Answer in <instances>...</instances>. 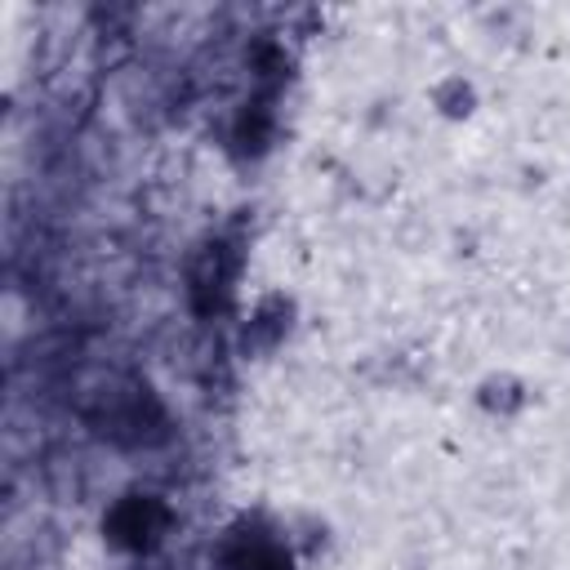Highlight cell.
I'll list each match as a JSON object with an SVG mask.
<instances>
[{
    "instance_id": "6",
    "label": "cell",
    "mask_w": 570,
    "mask_h": 570,
    "mask_svg": "<svg viewBox=\"0 0 570 570\" xmlns=\"http://www.w3.org/2000/svg\"><path fill=\"white\" fill-rule=\"evenodd\" d=\"M272 138V111L267 102H245L240 116H236V142L240 151H263Z\"/></svg>"
},
{
    "instance_id": "2",
    "label": "cell",
    "mask_w": 570,
    "mask_h": 570,
    "mask_svg": "<svg viewBox=\"0 0 570 570\" xmlns=\"http://www.w3.org/2000/svg\"><path fill=\"white\" fill-rule=\"evenodd\" d=\"M227 570H289V539L263 530H236L223 548Z\"/></svg>"
},
{
    "instance_id": "4",
    "label": "cell",
    "mask_w": 570,
    "mask_h": 570,
    "mask_svg": "<svg viewBox=\"0 0 570 570\" xmlns=\"http://www.w3.org/2000/svg\"><path fill=\"white\" fill-rule=\"evenodd\" d=\"M472 401H476L481 414L508 423V419H517V414L530 405V383H525L521 374H512V370H490V374L472 387Z\"/></svg>"
},
{
    "instance_id": "1",
    "label": "cell",
    "mask_w": 570,
    "mask_h": 570,
    "mask_svg": "<svg viewBox=\"0 0 570 570\" xmlns=\"http://www.w3.org/2000/svg\"><path fill=\"white\" fill-rule=\"evenodd\" d=\"M165 525H169V508L156 494H125L102 517V534L125 552H147L151 543H160Z\"/></svg>"
},
{
    "instance_id": "3",
    "label": "cell",
    "mask_w": 570,
    "mask_h": 570,
    "mask_svg": "<svg viewBox=\"0 0 570 570\" xmlns=\"http://www.w3.org/2000/svg\"><path fill=\"white\" fill-rule=\"evenodd\" d=\"M289 325H294V298L272 289V294H263L254 303V312L245 321V347L249 352H272L289 334Z\"/></svg>"
},
{
    "instance_id": "5",
    "label": "cell",
    "mask_w": 570,
    "mask_h": 570,
    "mask_svg": "<svg viewBox=\"0 0 570 570\" xmlns=\"http://www.w3.org/2000/svg\"><path fill=\"white\" fill-rule=\"evenodd\" d=\"M428 102H432V111L441 120H472L476 107H481V94L463 71H445V76H436L428 85Z\"/></svg>"
}]
</instances>
